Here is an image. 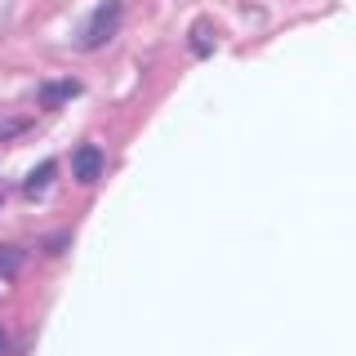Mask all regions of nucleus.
<instances>
[{
  "mask_svg": "<svg viewBox=\"0 0 356 356\" xmlns=\"http://www.w3.org/2000/svg\"><path fill=\"white\" fill-rule=\"evenodd\" d=\"M5 348H9V339H5V330H0V356H5Z\"/></svg>",
  "mask_w": 356,
  "mask_h": 356,
  "instance_id": "nucleus-7",
  "label": "nucleus"
},
{
  "mask_svg": "<svg viewBox=\"0 0 356 356\" xmlns=\"http://www.w3.org/2000/svg\"><path fill=\"white\" fill-rule=\"evenodd\" d=\"M116 27H120V5H116V0H107V5L98 9L94 18H89V27H85L81 44H85V49H98L103 40H111V36H116Z\"/></svg>",
  "mask_w": 356,
  "mask_h": 356,
  "instance_id": "nucleus-1",
  "label": "nucleus"
},
{
  "mask_svg": "<svg viewBox=\"0 0 356 356\" xmlns=\"http://www.w3.org/2000/svg\"><path fill=\"white\" fill-rule=\"evenodd\" d=\"M192 49L200 54V58H205V54H214V31H209L205 22H200V27L192 31Z\"/></svg>",
  "mask_w": 356,
  "mask_h": 356,
  "instance_id": "nucleus-6",
  "label": "nucleus"
},
{
  "mask_svg": "<svg viewBox=\"0 0 356 356\" xmlns=\"http://www.w3.org/2000/svg\"><path fill=\"white\" fill-rule=\"evenodd\" d=\"M54 170H58V165H54V161H44L40 170L27 178V196H31V192H44V187H49V178H54Z\"/></svg>",
  "mask_w": 356,
  "mask_h": 356,
  "instance_id": "nucleus-5",
  "label": "nucleus"
},
{
  "mask_svg": "<svg viewBox=\"0 0 356 356\" xmlns=\"http://www.w3.org/2000/svg\"><path fill=\"white\" fill-rule=\"evenodd\" d=\"M22 267V250H14V245H0V276H14Z\"/></svg>",
  "mask_w": 356,
  "mask_h": 356,
  "instance_id": "nucleus-4",
  "label": "nucleus"
},
{
  "mask_svg": "<svg viewBox=\"0 0 356 356\" xmlns=\"http://www.w3.org/2000/svg\"><path fill=\"white\" fill-rule=\"evenodd\" d=\"M72 178L81 187L98 183L103 178V147H94V143H81V147L72 152Z\"/></svg>",
  "mask_w": 356,
  "mask_h": 356,
  "instance_id": "nucleus-2",
  "label": "nucleus"
},
{
  "mask_svg": "<svg viewBox=\"0 0 356 356\" xmlns=\"http://www.w3.org/2000/svg\"><path fill=\"white\" fill-rule=\"evenodd\" d=\"M76 94H81V85H76V81H58V85H44L40 89V103L44 107H58V103H67V98H76Z\"/></svg>",
  "mask_w": 356,
  "mask_h": 356,
  "instance_id": "nucleus-3",
  "label": "nucleus"
}]
</instances>
